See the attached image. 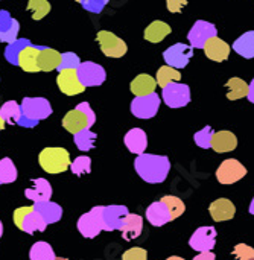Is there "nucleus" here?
<instances>
[{
  "label": "nucleus",
  "mask_w": 254,
  "mask_h": 260,
  "mask_svg": "<svg viewBox=\"0 0 254 260\" xmlns=\"http://www.w3.org/2000/svg\"><path fill=\"white\" fill-rule=\"evenodd\" d=\"M55 260H69V259H66V257H56Z\"/></svg>",
  "instance_id": "obj_55"
},
{
  "label": "nucleus",
  "mask_w": 254,
  "mask_h": 260,
  "mask_svg": "<svg viewBox=\"0 0 254 260\" xmlns=\"http://www.w3.org/2000/svg\"><path fill=\"white\" fill-rule=\"evenodd\" d=\"M247 175V168L236 158L224 160L216 169V178L221 184H233Z\"/></svg>",
  "instance_id": "obj_11"
},
{
  "label": "nucleus",
  "mask_w": 254,
  "mask_h": 260,
  "mask_svg": "<svg viewBox=\"0 0 254 260\" xmlns=\"http://www.w3.org/2000/svg\"><path fill=\"white\" fill-rule=\"evenodd\" d=\"M155 88H157V81H155V78L149 76L148 73H140L130 84V90L134 96L151 94L155 91Z\"/></svg>",
  "instance_id": "obj_27"
},
{
  "label": "nucleus",
  "mask_w": 254,
  "mask_h": 260,
  "mask_svg": "<svg viewBox=\"0 0 254 260\" xmlns=\"http://www.w3.org/2000/svg\"><path fill=\"white\" fill-rule=\"evenodd\" d=\"M250 260H254V259H250Z\"/></svg>",
  "instance_id": "obj_58"
},
{
  "label": "nucleus",
  "mask_w": 254,
  "mask_h": 260,
  "mask_svg": "<svg viewBox=\"0 0 254 260\" xmlns=\"http://www.w3.org/2000/svg\"><path fill=\"white\" fill-rule=\"evenodd\" d=\"M41 169L47 174H62L70 168V154L64 148H44L38 155Z\"/></svg>",
  "instance_id": "obj_2"
},
{
  "label": "nucleus",
  "mask_w": 254,
  "mask_h": 260,
  "mask_svg": "<svg viewBox=\"0 0 254 260\" xmlns=\"http://www.w3.org/2000/svg\"><path fill=\"white\" fill-rule=\"evenodd\" d=\"M235 260H250L254 259V248L247 244H238L233 250Z\"/></svg>",
  "instance_id": "obj_43"
},
{
  "label": "nucleus",
  "mask_w": 254,
  "mask_h": 260,
  "mask_svg": "<svg viewBox=\"0 0 254 260\" xmlns=\"http://www.w3.org/2000/svg\"><path fill=\"white\" fill-rule=\"evenodd\" d=\"M73 137H75L76 148L79 151H82V152H87V151L93 149L94 145H96V139H98V136L91 129H88V128L81 129L79 133L73 134Z\"/></svg>",
  "instance_id": "obj_34"
},
{
  "label": "nucleus",
  "mask_w": 254,
  "mask_h": 260,
  "mask_svg": "<svg viewBox=\"0 0 254 260\" xmlns=\"http://www.w3.org/2000/svg\"><path fill=\"white\" fill-rule=\"evenodd\" d=\"M96 41L99 43L102 53L108 58H122L128 52L126 43L110 30H99Z\"/></svg>",
  "instance_id": "obj_5"
},
{
  "label": "nucleus",
  "mask_w": 254,
  "mask_h": 260,
  "mask_svg": "<svg viewBox=\"0 0 254 260\" xmlns=\"http://www.w3.org/2000/svg\"><path fill=\"white\" fill-rule=\"evenodd\" d=\"M79 64H81V59H79V56L76 53H73V52H64V53H61V62H59V66H58L56 70L58 72L69 70V69L76 70L79 67Z\"/></svg>",
  "instance_id": "obj_42"
},
{
  "label": "nucleus",
  "mask_w": 254,
  "mask_h": 260,
  "mask_svg": "<svg viewBox=\"0 0 254 260\" xmlns=\"http://www.w3.org/2000/svg\"><path fill=\"white\" fill-rule=\"evenodd\" d=\"M76 2H78V3H79V0H76Z\"/></svg>",
  "instance_id": "obj_57"
},
{
  "label": "nucleus",
  "mask_w": 254,
  "mask_h": 260,
  "mask_svg": "<svg viewBox=\"0 0 254 260\" xmlns=\"http://www.w3.org/2000/svg\"><path fill=\"white\" fill-rule=\"evenodd\" d=\"M134 169L139 177L149 184L163 183L171 171V161L166 155L155 154H140L134 160Z\"/></svg>",
  "instance_id": "obj_1"
},
{
  "label": "nucleus",
  "mask_w": 254,
  "mask_h": 260,
  "mask_svg": "<svg viewBox=\"0 0 254 260\" xmlns=\"http://www.w3.org/2000/svg\"><path fill=\"white\" fill-rule=\"evenodd\" d=\"M14 224L18 230L27 233V235H34L37 232H44L47 224L44 222V219L35 212L34 206H24V207H18L17 210H14Z\"/></svg>",
  "instance_id": "obj_3"
},
{
  "label": "nucleus",
  "mask_w": 254,
  "mask_h": 260,
  "mask_svg": "<svg viewBox=\"0 0 254 260\" xmlns=\"http://www.w3.org/2000/svg\"><path fill=\"white\" fill-rule=\"evenodd\" d=\"M76 108H78L79 111L84 113V116L87 117V128L91 129V126H93L94 122H96V114H94V111L91 110L90 104H88V102H81V104L76 105Z\"/></svg>",
  "instance_id": "obj_45"
},
{
  "label": "nucleus",
  "mask_w": 254,
  "mask_h": 260,
  "mask_svg": "<svg viewBox=\"0 0 254 260\" xmlns=\"http://www.w3.org/2000/svg\"><path fill=\"white\" fill-rule=\"evenodd\" d=\"M247 98H248V101L254 104V79L248 84V94H247Z\"/></svg>",
  "instance_id": "obj_50"
},
{
  "label": "nucleus",
  "mask_w": 254,
  "mask_h": 260,
  "mask_svg": "<svg viewBox=\"0 0 254 260\" xmlns=\"http://www.w3.org/2000/svg\"><path fill=\"white\" fill-rule=\"evenodd\" d=\"M128 207L125 206H102L101 207V221L104 232H116L123 225L125 218L128 216Z\"/></svg>",
  "instance_id": "obj_8"
},
{
  "label": "nucleus",
  "mask_w": 254,
  "mask_h": 260,
  "mask_svg": "<svg viewBox=\"0 0 254 260\" xmlns=\"http://www.w3.org/2000/svg\"><path fill=\"white\" fill-rule=\"evenodd\" d=\"M192 56H194V47L187 46L184 43H177L163 52V59H165L166 66H171L178 70L184 69L189 64Z\"/></svg>",
  "instance_id": "obj_10"
},
{
  "label": "nucleus",
  "mask_w": 254,
  "mask_h": 260,
  "mask_svg": "<svg viewBox=\"0 0 254 260\" xmlns=\"http://www.w3.org/2000/svg\"><path fill=\"white\" fill-rule=\"evenodd\" d=\"M216 34H218V30L213 23H209L206 20H198L190 27V30L187 34V40L194 49H204L206 43L210 38L216 37Z\"/></svg>",
  "instance_id": "obj_13"
},
{
  "label": "nucleus",
  "mask_w": 254,
  "mask_h": 260,
  "mask_svg": "<svg viewBox=\"0 0 254 260\" xmlns=\"http://www.w3.org/2000/svg\"><path fill=\"white\" fill-rule=\"evenodd\" d=\"M56 85H58L59 91L64 93L66 96H76V94H81L85 91V87L81 84V81L76 75V70H73V69L58 72Z\"/></svg>",
  "instance_id": "obj_15"
},
{
  "label": "nucleus",
  "mask_w": 254,
  "mask_h": 260,
  "mask_svg": "<svg viewBox=\"0 0 254 260\" xmlns=\"http://www.w3.org/2000/svg\"><path fill=\"white\" fill-rule=\"evenodd\" d=\"M52 186L46 178H37L32 180V187H27L24 190V197L30 200L32 203H41V201H49L52 198Z\"/></svg>",
  "instance_id": "obj_17"
},
{
  "label": "nucleus",
  "mask_w": 254,
  "mask_h": 260,
  "mask_svg": "<svg viewBox=\"0 0 254 260\" xmlns=\"http://www.w3.org/2000/svg\"><path fill=\"white\" fill-rule=\"evenodd\" d=\"M123 143H125V146L128 148L130 152L140 155L148 148V136L142 128H133L125 134Z\"/></svg>",
  "instance_id": "obj_20"
},
{
  "label": "nucleus",
  "mask_w": 254,
  "mask_h": 260,
  "mask_svg": "<svg viewBox=\"0 0 254 260\" xmlns=\"http://www.w3.org/2000/svg\"><path fill=\"white\" fill-rule=\"evenodd\" d=\"M5 126H6V123H5V120L2 119V116H0V131H3V129H5Z\"/></svg>",
  "instance_id": "obj_51"
},
{
  "label": "nucleus",
  "mask_w": 254,
  "mask_h": 260,
  "mask_svg": "<svg viewBox=\"0 0 254 260\" xmlns=\"http://www.w3.org/2000/svg\"><path fill=\"white\" fill-rule=\"evenodd\" d=\"M216 256L212 253V251H204V253H200L198 256H195L194 260H215Z\"/></svg>",
  "instance_id": "obj_49"
},
{
  "label": "nucleus",
  "mask_w": 254,
  "mask_h": 260,
  "mask_svg": "<svg viewBox=\"0 0 254 260\" xmlns=\"http://www.w3.org/2000/svg\"><path fill=\"white\" fill-rule=\"evenodd\" d=\"M81 6L88 11V12H93V14H99L102 12V9L105 8L107 2L105 0H79Z\"/></svg>",
  "instance_id": "obj_44"
},
{
  "label": "nucleus",
  "mask_w": 254,
  "mask_h": 260,
  "mask_svg": "<svg viewBox=\"0 0 254 260\" xmlns=\"http://www.w3.org/2000/svg\"><path fill=\"white\" fill-rule=\"evenodd\" d=\"M226 87L229 88V93H227L229 101H238V99L247 98L248 94V84L241 78H230L226 82Z\"/></svg>",
  "instance_id": "obj_31"
},
{
  "label": "nucleus",
  "mask_w": 254,
  "mask_h": 260,
  "mask_svg": "<svg viewBox=\"0 0 254 260\" xmlns=\"http://www.w3.org/2000/svg\"><path fill=\"white\" fill-rule=\"evenodd\" d=\"M0 116L6 125H17L21 116V107L15 101H8L0 107Z\"/></svg>",
  "instance_id": "obj_33"
},
{
  "label": "nucleus",
  "mask_w": 254,
  "mask_h": 260,
  "mask_svg": "<svg viewBox=\"0 0 254 260\" xmlns=\"http://www.w3.org/2000/svg\"><path fill=\"white\" fill-rule=\"evenodd\" d=\"M40 47L41 46H34L32 43L29 46H26L20 56H18V67L27 73H37L40 72V67H38V53H40Z\"/></svg>",
  "instance_id": "obj_22"
},
{
  "label": "nucleus",
  "mask_w": 254,
  "mask_h": 260,
  "mask_svg": "<svg viewBox=\"0 0 254 260\" xmlns=\"http://www.w3.org/2000/svg\"><path fill=\"white\" fill-rule=\"evenodd\" d=\"M204 53L209 59L216 61V62H223L230 55V46L224 40H221L219 37H213L206 43Z\"/></svg>",
  "instance_id": "obj_21"
},
{
  "label": "nucleus",
  "mask_w": 254,
  "mask_h": 260,
  "mask_svg": "<svg viewBox=\"0 0 254 260\" xmlns=\"http://www.w3.org/2000/svg\"><path fill=\"white\" fill-rule=\"evenodd\" d=\"M20 107L23 116L38 122L47 119L53 113L52 105L46 98H24Z\"/></svg>",
  "instance_id": "obj_9"
},
{
  "label": "nucleus",
  "mask_w": 254,
  "mask_h": 260,
  "mask_svg": "<svg viewBox=\"0 0 254 260\" xmlns=\"http://www.w3.org/2000/svg\"><path fill=\"white\" fill-rule=\"evenodd\" d=\"M233 50L247 59L254 58V30H248L244 35H241L233 43Z\"/></svg>",
  "instance_id": "obj_30"
},
{
  "label": "nucleus",
  "mask_w": 254,
  "mask_h": 260,
  "mask_svg": "<svg viewBox=\"0 0 254 260\" xmlns=\"http://www.w3.org/2000/svg\"><path fill=\"white\" fill-rule=\"evenodd\" d=\"M17 125H18V126H23V128H34V126L38 125V120L29 119V117H26V116L21 114L20 119H18V122H17Z\"/></svg>",
  "instance_id": "obj_48"
},
{
  "label": "nucleus",
  "mask_w": 254,
  "mask_h": 260,
  "mask_svg": "<svg viewBox=\"0 0 254 260\" xmlns=\"http://www.w3.org/2000/svg\"><path fill=\"white\" fill-rule=\"evenodd\" d=\"M105 2H107V3H108V2H110V0H105Z\"/></svg>",
  "instance_id": "obj_56"
},
{
  "label": "nucleus",
  "mask_w": 254,
  "mask_h": 260,
  "mask_svg": "<svg viewBox=\"0 0 254 260\" xmlns=\"http://www.w3.org/2000/svg\"><path fill=\"white\" fill-rule=\"evenodd\" d=\"M166 260H186V259H183V257H178V256H171V257H168Z\"/></svg>",
  "instance_id": "obj_52"
},
{
  "label": "nucleus",
  "mask_w": 254,
  "mask_h": 260,
  "mask_svg": "<svg viewBox=\"0 0 254 260\" xmlns=\"http://www.w3.org/2000/svg\"><path fill=\"white\" fill-rule=\"evenodd\" d=\"M162 98L171 108H183L190 102V88L187 84L169 82L163 87Z\"/></svg>",
  "instance_id": "obj_6"
},
{
  "label": "nucleus",
  "mask_w": 254,
  "mask_h": 260,
  "mask_svg": "<svg viewBox=\"0 0 254 260\" xmlns=\"http://www.w3.org/2000/svg\"><path fill=\"white\" fill-rule=\"evenodd\" d=\"M76 75L81 81V84L88 88V87H99L105 82L107 79V72L101 64H96L93 61H84L79 64L76 69Z\"/></svg>",
  "instance_id": "obj_7"
},
{
  "label": "nucleus",
  "mask_w": 254,
  "mask_h": 260,
  "mask_svg": "<svg viewBox=\"0 0 254 260\" xmlns=\"http://www.w3.org/2000/svg\"><path fill=\"white\" fill-rule=\"evenodd\" d=\"M236 146H238V137L232 131H219L215 133L212 137V149L219 154L235 151Z\"/></svg>",
  "instance_id": "obj_26"
},
{
  "label": "nucleus",
  "mask_w": 254,
  "mask_h": 260,
  "mask_svg": "<svg viewBox=\"0 0 254 260\" xmlns=\"http://www.w3.org/2000/svg\"><path fill=\"white\" fill-rule=\"evenodd\" d=\"M73 175L76 177H81V175H85V174H90L91 172V158L87 157V155H81V157H76L72 163H70V168Z\"/></svg>",
  "instance_id": "obj_39"
},
{
  "label": "nucleus",
  "mask_w": 254,
  "mask_h": 260,
  "mask_svg": "<svg viewBox=\"0 0 254 260\" xmlns=\"http://www.w3.org/2000/svg\"><path fill=\"white\" fill-rule=\"evenodd\" d=\"M172 32L171 26L162 20H155L152 21L143 32V38L149 43H160L163 41L169 34Z\"/></svg>",
  "instance_id": "obj_28"
},
{
  "label": "nucleus",
  "mask_w": 254,
  "mask_h": 260,
  "mask_svg": "<svg viewBox=\"0 0 254 260\" xmlns=\"http://www.w3.org/2000/svg\"><path fill=\"white\" fill-rule=\"evenodd\" d=\"M62 126L66 131H69L70 134H76L81 129L87 128V117L84 116L82 111H79L78 108L70 110L64 119H62Z\"/></svg>",
  "instance_id": "obj_29"
},
{
  "label": "nucleus",
  "mask_w": 254,
  "mask_h": 260,
  "mask_svg": "<svg viewBox=\"0 0 254 260\" xmlns=\"http://www.w3.org/2000/svg\"><path fill=\"white\" fill-rule=\"evenodd\" d=\"M213 134H215V131H213L212 126H204L201 131L194 134V140H195V143L200 148L210 149L212 148V137H213Z\"/></svg>",
  "instance_id": "obj_41"
},
{
  "label": "nucleus",
  "mask_w": 254,
  "mask_h": 260,
  "mask_svg": "<svg viewBox=\"0 0 254 260\" xmlns=\"http://www.w3.org/2000/svg\"><path fill=\"white\" fill-rule=\"evenodd\" d=\"M181 79V73L178 69H174L171 66H163L157 70V76H155V81H157V85H160L162 88L169 84V82H178Z\"/></svg>",
  "instance_id": "obj_37"
},
{
  "label": "nucleus",
  "mask_w": 254,
  "mask_h": 260,
  "mask_svg": "<svg viewBox=\"0 0 254 260\" xmlns=\"http://www.w3.org/2000/svg\"><path fill=\"white\" fill-rule=\"evenodd\" d=\"M34 209L35 212L44 219V222L49 224H55L62 218V207L53 201H41V203H34Z\"/></svg>",
  "instance_id": "obj_23"
},
{
  "label": "nucleus",
  "mask_w": 254,
  "mask_h": 260,
  "mask_svg": "<svg viewBox=\"0 0 254 260\" xmlns=\"http://www.w3.org/2000/svg\"><path fill=\"white\" fill-rule=\"evenodd\" d=\"M29 259L30 260H55V251L53 248L50 247V244L44 242V241H40V242H35L32 247H30V251H29Z\"/></svg>",
  "instance_id": "obj_35"
},
{
  "label": "nucleus",
  "mask_w": 254,
  "mask_h": 260,
  "mask_svg": "<svg viewBox=\"0 0 254 260\" xmlns=\"http://www.w3.org/2000/svg\"><path fill=\"white\" fill-rule=\"evenodd\" d=\"M216 229L215 227H200L189 239V245L192 250L204 253L212 251L216 244Z\"/></svg>",
  "instance_id": "obj_14"
},
{
  "label": "nucleus",
  "mask_w": 254,
  "mask_h": 260,
  "mask_svg": "<svg viewBox=\"0 0 254 260\" xmlns=\"http://www.w3.org/2000/svg\"><path fill=\"white\" fill-rule=\"evenodd\" d=\"M187 5V0H166V8L172 14H178Z\"/></svg>",
  "instance_id": "obj_47"
},
{
  "label": "nucleus",
  "mask_w": 254,
  "mask_h": 260,
  "mask_svg": "<svg viewBox=\"0 0 254 260\" xmlns=\"http://www.w3.org/2000/svg\"><path fill=\"white\" fill-rule=\"evenodd\" d=\"M250 213L254 215V198H253V201H251V204H250Z\"/></svg>",
  "instance_id": "obj_53"
},
{
  "label": "nucleus",
  "mask_w": 254,
  "mask_h": 260,
  "mask_svg": "<svg viewBox=\"0 0 254 260\" xmlns=\"http://www.w3.org/2000/svg\"><path fill=\"white\" fill-rule=\"evenodd\" d=\"M3 236V224H2V221H0V238Z\"/></svg>",
  "instance_id": "obj_54"
},
{
  "label": "nucleus",
  "mask_w": 254,
  "mask_h": 260,
  "mask_svg": "<svg viewBox=\"0 0 254 260\" xmlns=\"http://www.w3.org/2000/svg\"><path fill=\"white\" fill-rule=\"evenodd\" d=\"M122 260H148V253L143 248L134 247V248H130L123 253Z\"/></svg>",
  "instance_id": "obj_46"
},
{
  "label": "nucleus",
  "mask_w": 254,
  "mask_h": 260,
  "mask_svg": "<svg viewBox=\"0 0 254 260\" xmlns=\"http://www.w3.org/2000/svg\"><path fill=\"white\" fill-rule=\"evenodd\" d=\"M210 216L213 218V221L216 222H224V221H230L235 218L236 215V207L235 204L227 200V198H219L216 201H213L209 207Z\"/></svg>",
  "instance_id": "obj_18"
},
{
  "label": "nucleus",
  "mask_w": 254,
  "mask_h": 260,
  "mask_svg": "<svg viewBox=\"0 0 254 260\" xmlns=\"http://www.w3.org/2000/svg\"><path fill=\"white\" fill-rule=\"evenodd\" d=\"M61 62V53L52 47L41 46L38 53V67L40 72H53Z\"/></svg>",
  "instance_id": "obj_25"
},
{
  "label": "nucleus",
  "mask_w": 254,
  "mask_h": 260,
  "mask_svg": "<svg viewBox=\"0 0 254 260\" xmlns=\"http://www.w3.org/2000/svg\"><path fill=\"white\" fill-rule=\"evenodd\" d=\"M20 23L14 18L6 9H0V41L2 43H12L18 38Z\"/></svg>",
  "instance_id": "obj_16"
},
{
  "label": "nucleus",
  "mask_w": 254,
  "mask_h": 260,
  "mask_svg": "<svg viewBox=\"0 0 254 260\" xmlns=\"http://www.w3.org/2000/svg\"><path fill=\"white\" fill-rule=\"evenodd\" d=\"M119 232L122 233V238L128 242L137 239L143 232V218L136 213H128Z\"/></svg>",
  "instance_id": "obj_24"
},
{
  "label": "nucleus",
  "mask_w": 254,
  "mask_h": 260,
  "mask_svg": "<svg viewBox=\"0 0 254 260\" xmlns=\"http://www.w3.org/2000/svg\"><path fill=\"white\" fill-rule=\"evenodd\" d=\"M18 172L14 161L9 157L0 160V184H11L17 180Z\"/></svg>",
  "instance_id": "obj_36"
},
{
  "label": "nucleus",
  "mask_w": 254,
  "mask_h": 260,
  "mask_svg": "<svg viewBox=\"0 0 254 260\" xmlns=\"http://www.w3.org/2000/svg\"><path fill=\"white\" fill-rule=\"evenodd\" d=\"M30 44V40L27 38H17L15 41L9 43L5 49V59L12 64V66H17L18 64V56L21 53V50Z\"/></svg>",
  "instance_id": "obj_32"
},
{
  "label": "nucleus",
  "mask_w": 254,
  "mask_h": 260,
  "mask_svg": "<svg viewBox=\"0 0 254 260\" xmlns=\"http://www.w3.org/2000/svg\"><path fill=\"white\" fill-rule=\"evenodd\" d=\"M162 99L160 96L154 91L146 96H134L131 102V113L137 119H152L160 108Z\"/></svg>",
  "instance_id": "obj_4"
},
{
  "label": "nucleus",
  "mask_w": 254,
  "mask_h": 260,
  "mask_svg": "<svg viewBox=\"0 0 254 260\" xmlns=\"http://www.w3.org/2000/svg\"><path fill=\"white\" fill-rule=\"evenodd\" d=\"M26 9L30 12V17L35 21H40L50 12L52 6L47 0H29Z\"/></svg>",
  "instance_id": "obj_38"
},
{
  "label": "nucleus",
  "mask_w": 254,
  "mask_h": 260,
  "mask_svg": "<svg viewBox=\"0 0 254 260\" xmlns=\"http://www.w3.org/2000/svg\"><path fill=\"white\" fill-rule=\"evenodd\" d=\"M101 207L102 206L93 207L90 212L81 215V218L78 219V232L87 239H94L101 232H104L101 221Z\"/></svg>",
  "instance_id": "obj_12"
},
{
  "label": "nucleus",
  "mask_w": 254,
  "mask_h": 260,
  "mask_svg": "<svg viewBox=\"0 0 254 260\" xmlns=\"http://www.w3.org/2000/svg\"><path fill=\"white\" fill-rule=\"evenodd\" d=\"M146 219L154 227H163L165 224L172 221V216H171V212H169L168 206L160 200V201L152 203L146 209Z\"/></svg>",
  "instance_id": "obj_19"
},
{
  "label": "nucleus",
  "mask_w": 254,
  "mask_h": 260,
  "mask_svg": "<svg viewBox=\"0 0 254 260\" xmlns=\"http://www.w3.org/2000/svg\"><path fill=\"white\" fill-rule=\"evenodd\" d=\"M162 201L168 206V209H169V212H171V216H172V221L177 219L178 216H181V215L184 213V210H186L184 203H183L180 198H177V197L166 195V197L162 198Z\"/></svg>",
  "instance_id": "obj_40"
}]
</instances>
